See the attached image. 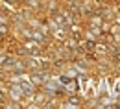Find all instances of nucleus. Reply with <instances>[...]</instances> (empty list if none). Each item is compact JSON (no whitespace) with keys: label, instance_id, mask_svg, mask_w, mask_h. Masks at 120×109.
Wrapping results in <instances>:
<instances>
[{"label":"nucleus","instance_id":"1","mask_svg":"<svg viewBox=\"0 0 120 109\" xmlns=\"http://www.w3.org/2000/svg\"><path fill=\"white\" fill-rule=\"evenodd\" d=\"M20 91H22V93H26V94H31V85L24 81V83L20 85Z\"/></svg>","mask_w":120,"mask_h":109},{"label":"nucleus","instance_id":"2","mask_svg":"<svg viewBox=\"0 0 120 109\" xmlns=\"http://www.w3.org/2000/svg\"><path fill=\"white\" fill-rule=\"evenodd\" d=\"M78 102H79V100H78V98H70V104H72V105H76V104H78Z\"/></svg>","mask_w":120,"mask_h":109},{"label":"nucleus","instance_id":"3","mask_svg":"<svg viewBox=\"0 0 120 109\" xmlns=\"http://www.w3.org/2000/svg\"><path fill=\"white\" fill-rule=\"evenodd\" d=\"M0 33H6V26H0Z\"/></svg>","mask_w":120,"mask_h":109},{"label":"nucleus","instance_id":"4","mask_svg":"<svg viewBox=\"0 0 120 109\" xmlns=\"http://www.w3.org/2000/svg\"><path fill=\"white\" fill-rule=\"evenodd\" d=\"M118 2H120V0H118Z\"/></svg>","mask_w":120,"mask_h":109}]
</instances>
